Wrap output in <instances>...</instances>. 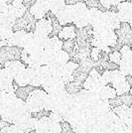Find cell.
<instances>
[{
    "instance_id": "6da1fadb",
    "label": "cell",
    "mask_w": 132,
    "mask_h": 133,
    "mask_svg": "<svg viewBox=\"0 0 132 133\" xmlns=\"http://www.w3.org/2000/svg\"><path fill=\"white\" fill-rule=\"evenodd\" d=\"M36 22L37 20L35 19V17L26 10L25 14L20 18L15 19V21L12 25V30L13 32L17 31H25V32H31L33 33L36 30Z\"/></svg>"
},
{
    "instance_id": "7a4b0ae2",
    "label": "cell",
    "mask_w": 132,
    "mask_h": 133,
    "mask_svg": "<svg viewBox=\"0 0 132 133\" xmlns=\"http://www.w3.org/2000/svg\"><path fill=\"white\" fill-rule=\"evenodd\" d=\"M23 48L17 46H1L0 48V66H4L5 63L10 61L21 60V52Z\"/></svg>"
},
{
    "instance_id": "3957f363",
    "label": "cell",
    "mask_w": 132,
    "mask_h": 133,
    "mask_svg": "<svg viewBox=\"0 0 132 133\" xmlns=\"http://www.w3.org/2000/svg\"><path fill=\"white\" fill-rule=\"evenodd\" d=\"M117 41L116 44L118 46H128L131 47L132 45V29L131 25L127 22H120V26L118 29L114 30Z\"/></svg>"
},
{
    "instance_id": "277c9868",
    "label": "cell",
    "mask_w": 132,
    "mask_h": 133,
    "mask_svg": "<svg viewBox=\"0 0 132 133\" xmlns=\"http://www.w3.org/2000/svg\"><path fill=\"white\" fill-rule=\"evenodd\" d=\"M117 13L118 20L120 22H127L132 24V3L128 1H122L117 4Z\"/></svg>"
},
{
    "instance_id": "5b68a950",
    "label": "cell",
    "mask_w": 132,
    "mask_h": 133,
    "mask_svg": "<svg viewBox=\"0 0 132 133\" xmlns=\"http://www.w3.org/2000/svg\"><path fill=\"white\" fill-rule=\"evenodd\" d=\"M112 111L119 117L121 121L123 122L126 126L132 127V109L131 107L126 105H120L111 108Z\"/></svg>"
},
{
    "instance_id": "8992f818",
    "label": "cell",
    "mask_w": 132,
    "mask_h": 133,
    "mask_svg": "<svg viewBox=\"0 0 132 133\" xmlns=\"http://www.w3.org/2000/svg\"><path fill=\"white\" fill-rule=\"evenodd\" d=\"M55 16L57 17L58 21L60 22V24L62 26L71 25V24H72L74 16H75V13H74V6L66 5L65 8H64L63 10H61L58 14H56Z\"/></svg>"
},
{
    "instance_id": "52a82bcc",
    "label": "cell",
    "mask_w": 132,
    "mask_h": 133,
    "mask_svg": "<svg viewBox=\"0 0 132 133\" xmlns=\"http://www.w3.org/2000/svg\"><path fill=\"white\" fill-rule=\"evenodd\" d=\"M102 23L104 24L109 30H115L120 26V21L118 20V17L116 13L106 10L102 13Z\"/></svg>"
},
{
    "instance_id": "ba28073f",
    "label": "cell",
    "mask_w": 132,
    "mask_h": 133,
    "mask_svg": "<svg viewBox=\"0 0 132 133\" xmlns=\"http://www.w3.org/2000/svg\"><path fill=\"white\" fill-rule=\"evenodd\" d=\"M28 11L30 12L36 20H39V19H42L46 16L47 12L49 11V7L47 5H45L43 3H40V2H36L33 6H31Z\"/></svg>"
},
{
    "instance_id": "9c48e42d",
    "label": "cell",
    "mask_w": 132,
    "mask_h": 133,
    "mask_svg": "<svg viewBox=\"0 0 132 133\" xmlns=\"http://www.w3.org/2000/svg\"><path fill=\"white\" fill-rule=\"evenodd\" d=\"M102 13L100 10L96 8H90L88 9V24L93 27L97 26L99 24H102Z\"/></svg>"
},
{
    "instance_id": "30bf717a",
    "label": "cell",
    "mask_w": 132,
    "mask_h": 133,
    "mask_svg": "<svg viewBox=\"0 0 132 133\" xmlns=\"http://www.w3.org/2000/svg\"><path fill=\"white\" fill-rule=\"evenodd\" d=\"M3 68H5L6 70H8L9 72H11L13 78H15L17 75H19L26 68V66H25V64H23L22 62L19 60V61L7 62V63H5V65H4Z\"/></svg>"
},
{
    "instance_id": "8fae6325",
    "label": "cell",
    "mask_w": 132,
    "mask_h": 133,
    "mask_svg": "<svg viewBox=\"0 0 132 133\" xmlns=\"http://www.w3.org/2000/svg\"><path fill=\"white\" fill-rule=\"evenodd\" d=\"M57 37L62 41H65V40L68 39H75V37H76V27L72 24L63 26Z\"/></svg>"
},
{
    "instance_id": "7c38bea8",
    "label": "cell",
    "mask_w": 132,
    "mask_h": 133,
    "mask_svg": "<svg viewBox=\"0 0 132 133\" xmlns=\"http://www.w3.org/2000/svg\"><path fill=\"white\" fill-rule=\"evenodd\" d=\"M39 88V87H38ZM36 87H33L31 84H27L25 87H18L17 89H14V95L16 96L17 98L21 99L22 101H26L29 96V94L31 91H33L34 89H36Z\"/></svg>"
},
{
    "instance_id": "4fadbf2b",
    "label": "cell",
    "mask_w": 132,
    "mask_h": 133,
    "mask_svg": "<svg viewBox=\"0 0 132 133\" xmlns=\"http://www.w3.org/2000/svg\"><path fill=\"white\" fill-rule=\"evenodd\" d=\"M62 44H63V41L59 39L57 36H55V37H50L43 49L46 52L55 53V52L62 49Z\"/></svg>"
},
{
    "instance_id": "5bb4252c",
    "label": "cell",
    "mask_w": 132,
    "mask_h": 133,
    "mask_svg": "<svg viewBox=\"0 0 132 133\" xmlns=\"http://www.w3.org/2000/svg\"><path fill=\"white\" fill-rule=\"evenodd\" d=\"M26 8L24 7L22 3H15V2H12L11 4H9V8H8V13L11 15L14 19L17 18H20L22 17L25 12H26Z\"/></svg>"
},
{
    "instance_id": "9a60e30c",
    "label": "cell",
    "mask_w": 132,
    "mask_h": 133,
    "mask_svg": "<svg viewBox=\"0 0 132 133\" xmlns=\"http://www.w3.org/2000/svg\"><path fill=\"white\" fill-rule=\"evenodd\" d=\"M97 94H98L99 98L102 100H107L117 95L115 89H113V87H111L109 84L103 85L102 88H100V89L97 90Z\"/></svg>"
},
{
    "instance_id": "2e32d148",
    "label": "cell",
    "mask_w": 132,
    "mask_h": 133,
    "mask_svg": "<svg viewBox=\"0 0 132 133\" xmlns=\"http://www.w3.org/2000/svg\"><path fill=\"white\" fill-rule=\"evenodd\" d=\"M36 30L49 35L52 32V25H51V21H50L49 18L44 17L42 19L37 20V22H36Z\"/></svg>"
},
{
    "instance_id": "e0dca14e",
    "label": "cell",
    "mask_w": 132,
    "mask_h": 133,
    "mask_svg": "<svg viewBox=\"0 0 132 133\" xmlns=\"http://www.w3.org/2000/svg\"><path fill=\"white\" fill-rule=\"evenodd\" d=\"M111 85L113 87V89H115L117 95H120V94H123L125 92H128L129 90H131V85H129L125 82V78L114 82V83H111Z\"/></svg>"
},
{
    "instance_id": "ac0fdd59",
    "label": "cell",
    "mask_w": 132,
    "mask_h": 133,
    "mask_svg": "<svg viewBox=\"0 0 132 133\" xmlns=\"http://www.w3.org/2000/svg\"><path fill=\"white\" fill-rule=\"evenodd\" d=\"M64 89L68 94H76L77 92H80L82 89H83V84L77 83L76 81H72V82L65 83Z\"/></svg>"
},
{
    "instance_id": "d6986e66",
    "label": "cell",
    "mask_w": 132,
    "mask_h": 133,
    "mask_svg": "<svg viewBox=\"0 0 132 133\" xmlns=\"http://www.w3.org/2000/svg\"><path fill=\"white\" fill-rule=\"evenodd\" d=\"M48 39H49L48 34L43 33V32L38 31V30H35V31L33 32L34 43H36V44L39 45V46H40V47H42V48H44V46L46 45Z\"/></svg>"
},
{
    "instance_id": "ffe728a7",
    "label": "cell",
    "mask_w": 132,
    "mask_h": 133,
    "mask_svg": "<svg viewBox=\"0 0 132 133\" xmlns=\"http://www.w3.org/2000/svg\"><path fill=\"white\" fill-rule=\"evenodd\" d=\"M49 123L50 119L48 116L43 117L41 119H39L35 123V130L37 133H44L47 132L49 129Z\"/></svg>"
},
{
    "instance_id": "44dd1931",
    "label": "cell",
    "mask_w": 132,
    "mask_h": 133,
    "mask_svg": "<svg viewBox=\"0 0 132 133\" xmlns=\"http://www.w3.org/2000/svg\"><path fill=\"white\" fill-rule=\"evenodd\" d=\"M67 4L65 3V0H50L49 3V10L54 15L58 14L61 10L65 8Z\"/></svg>"
},
{
    "instance_id": "7402d4cb",
    "label": "cell",
    "mask_w": 132,
    "mask_h": 133,
    "mask_svg": "<svg viewBox=\"0 0 132 133\" xmlns=\"http://www.w3.org/2000/svg\"><path fill=\"white\" fill-rule=\"evenodd\" d=\"M51 69V72H52V76H59L61 77L64 72V66L65 64L60 63L58 61H54L53 63H51L50 65H48Z\"/></svg>"
},
{
    "instance_id": "603a6c76",
    "label": "cell",
    "mask_w": 132,
    "mask_h": 133,
    "mask_svg": "<svg viewBox=\"0 0 132 133\" xmlns=\"http://www.w3.org/2000/svg\"><path fill=\"white\" fill-rule=\"evenodd\" d=\"M102 40L104 41V43L106 44V46H108V47H113V46L116 44V41H117V37H116L115 33H114V30H108V31L103 35Z\"/></svg>"
},
{
    "instance_id": "cb8c5ba5",
    "label": "cell",
    "mask_w": 132,
    "mask_h": 133,
    "mask_svg": "<svg viewBox=\"0 0 132 133\" xmlns=\"http://www.w3.org/2000/svg\"><path fill=\"white\" fill-rule=\"evenodd\" d=\"M14 81V78L11 75V72L8 70H6L5 68H2L0 70V82L1 84H8V83H12Z\"/></svg>"
},
{
    "instance_id": "d4e9b609",
    "label": "cell",
    "mask_w": 132,
    "mask_h": 133,
    "mask_svg": "<svg viewBox=\"0 0 132 133\" xmlns=\"http://www.w3.org/2000/svg\"><path fill=\"white\" fill-rule=\"evenodd\" d=\"M75 46H76L75 39L65 40V41H63V44H62V50L68 53L69 56L71 57L74 53V50H75Z\"/></svg>"
},
{
    "instance_id": "484cf974",
    "label": "cell",
    "mask_w": 132,
    "mask_h": 133,
    "mask_svg": "<svg viewBox=\"0 0 132 133\" xmlns=\"http://www.w3.org/2000/svg\"><path fill=\"white\" fill-rule=\"evenodd\" d=\"M56 101H57V99L52 94H47V95H46V97H45L44 99V102H43V108L46 109V110L52 111L56 105Z\"/></svg>"
},
{
    "instance_id": "4316f807",
    "label": "cell",
    "mask_w": 132,
    "mask_h": 133,
    "mask_svg": "<svg viewBox=\"0 0 132 133\" xmlns=\"http://www.w3.org/2000/svg\"><path fill=\"white\" fill-rule=\"evenodd\" d=\"M23 49H24V51H25L29 56H34V55H36L39 51L42 50L43 48H42V47H40V46L37 45L36 43L32 42V43L28 44L27 46H25Z\"/></svg>"
},
{
    "instance_id": "83f0119b",
    "label": "cell",
    "mask_w": 132,
    "mask_h": 133,
    "mask_svg": "<svg viewBox=\"0 0 132 133\" xmlns=\"http://www.w3.org/2000/svg\"><path fill=\"white\" fill-rule=\"evenodd\" d=\"M54 55H55V61H58L60 63H63V64H66L67 62H69V59H70L69 54L66 53L65 51H63L62 49L55 52Z\"/></svg>"
},
{
    "instance_id": "f1b7e54d",
    "label": "cell",
    "mask_w": 132,
    "mask_h": 133,
    "mask_svg": "<svg viewBox=\"0 0 132 133\" xmlns=\"http://www.w3.org/2000/svg\"><path fill=\"white\" fill-rule=\"evenodd\" d=\"M85 5H87V7H88V9H90V8H96V9L100 10L101 12H104L107 10L104 6H102L101 4H100L99 0H88V1H85Z\"/></svg>"
},
{
    "instance_id": "f546056e",
    "label": "cell",
    "mask_w": 132,
    "mask_h": 133,
    "mask_svg": "<svg viewBox=\"0 0 132 133\" xmlns=\"http://www.w3.org/2000/svg\"><path fill=\"white\" fill-rule=\"evenodd\" d=\"M50 112L51 110H46V109H41V110L39 111H35V112H31V117L34 118V119H36V120H39V119H41V118H43V117H46V116H49Z\"/></svg>"
},
{
    "instance_id": "4dcf8cb0",
    "label": "cell",
    "mask_w": 132,
    "mask_h": 133,
    "mask_svg": "<svg viewBox=\"0 0 132 133\" xmlns=\"http://www.w3.org/2000/svg\"><path fill=\"white\" fill-rule=\"evenodd\" d=\"M108 59H109V61L119 65L121 60V54L118 51H112V52H110L109 54H108Z\"/></svg>"
},
{
    "instance_id": "1f68e13d",
    "label": "cell",
    "mask_w": 132,
    "mask_h": 133,
    "mask_svg": "<svg viewBox=\"0 0 132 133\" xmlns=\"http://www.w3.org/2000/svg\"><path fill=\"white\" fill-rule=\"evenodd\" d=\"M1 131H3V132L5 133H24V131H23L22 129L19 127V126H17L16 124H14V123H12L9 127L2 129Z\"/></svg>"
},
{
    "instance_id": "d6a6232c",
    "label": "cell",
    "mask_w": 132,
    "mask_h": 133,
    "mask_svg": "<svg viewBox=\"0 0 132 133\" xmlns=\"http://www.w3.org/2000/svg\"><path fill=\"white\" fill-rule=\"evenodd\" d=\"M48 131L50 133H60L61 132V124L59 122H55L50 120L49 123V129Z\"/></svg>"
},
{
    "instance_id": "836d02e7",
    "label": "cell",
    "mask_w": 132,
    "mask_h": 133,
    "mask_svg": "<svg viewBox=\"0 0 132 133\" xmlns=\"http://www.w3.org/2000/svg\"><path fill=\"white\" fill-rule=\"evenodd\" d=\"M112 79V75H111V71H105L102 75H101V81L104 85H107L108 83H111Z\"/></svg>"
},
{
    "instance_id": "e575fe53",
    "label": "cell",
    "mask_w": 132,
    "mask_h": 133,
    "mask_svg": "<svg viewBox=\"0 0 132 133\" xmlns=\"http://www.w3.org/2000/svg\"><path fill=\"white\" fill-rule=\"evenodd\" d=\"M49 119L50 120H52V121H55V122H62L64 121V119H63V115L60 114V113H58V112H55V111H51L49 114Z\"/></svg>"
},
{
    "instance_id": "d590c367",
    "label": "cell",
    "mask_w": 132,
    "mask_h": 133,
    "mask_svg": "<svg viewBox=\"0 0 132 133\" xmlns=\"http://www.w3.org/2000/svg\"><path fill=\"white\" fill-rule=\"evenodd\" d=\"M103 66L105 68L106 71H115V70H118V69H119V65H118V64H115V63L109 61V60L107 62H105V64L103 65Z\"/></svg>"
},
{
    "instance_id": "8d00e7d4",
    "label": "cell",
    "mask_w": 132,
    "mask_h": 133,
    "mask_svg": "<svg viewBox=\"0 0 132 133\" xmlns=\"http://www.w3.org/2000/svg\"><path fill=\"white\" fill-rule=\"evenodd\" d=\"M99 49L96 48V47H93L91 50H90V53H89V58L93 60V61L96 62L97 61V58H98V54H99Z\"/></svg>"
},
{
    "instance_id": "74e56055",
    "label": "cell",
    "mask_w": 132,
    "mask_h": 133,
    "mask_svg": "<svg viewBox=\"0 0 132 133\" xmlns=\"http://www.w3.org/2000/svg\"><path fill=\"white\" fill-rule=\"evenodd\" d=\"M35 3H36V0H23L22 1V4L24 5V7H25L27 10L31 6H33Z\"/></svg>"
},
{
    "instance_id": "f35d334b",
    "label": "cell",
    "mask_w": 132,
    "mask_h": 133,
    "mask_svg": "<svg viewBox=\"0 0 132 133\" xmlns=\"http://www.w3.org/2000/svg\"><path fill=\"white\" fill-rule=\"evenodd\" d=\"M9 5L7 3H0V14L2 13H7L8 12Z\"/></svg>"
},
{
    "instance_id": "ab89813d",
    "label": "cell",
    "mask_w": 132,
    "mask_h": 133,
    "mask_svg": "<svg viewBox=\"0 0 132 133\" xmlns=\"http://www.w3.org/2000/svg\"><path fill=\"white\" fill-rule=\"evenodd\" d=\"M100 4L102 6H104L106 9H108L110 6L112 5V0H99Z\"/></svg>"
},
{
    "instance_id": "60d3db41",
    "label": "cell",
    "mask_w": 132,
    "mask_h": 133,
    "mask_svg": "<svg viewBox=\"0 0 132 133\" xmlns=\"http://www.w3.org/2000/svg\"><path fill=\"white\" fill-rule=\"evenodd\" d=\"M81 1H83V0H65V3L67 5H74V4H76L77 2H81Z\"/></svg>"
},
{
    "instance_id": "b9f144b4",
    "label": "cell",
    "mask_w": 132,
    "mask_h": 133,
    "mask_svg": "<svg viewBox=\"0 0 132 133\" xmlns=\"http://www.w3.org/2000/svg\"><path fill=\"white\" fill-rule=\"evenodd\" d=\"M125 77V82H126L129 85H132V76L131 75H126L124 76Z\"/></svg>"
},
{
    "instance_id": "7bdbcfd3",
    "label": "cell",
    "mask_w": 132,
    "mask_h": 133,
    "mask_svg": "<svg viewBox=\"0 0 132 133\" xmlns=\"http://www.w3.org/2000/svg\"><path fill=\"white\" fill-rule=\"evenodd\" d=\"M36 2H40V3H43L45 5H47L49 7V3H50V0H36Z\"/></svg>"
},
{
    "instance_id": "ee69618b",
    "label": "cell",
    "mask_w": 132,
    "mask_h": 133,
    "mask_svg": "<svg viewBox=\"0 0 132 133\" xmlns=\"http://www.w3.org/2000/svg\"><path fill=\"white\" fill-rule=\"evenodd\" d=\"M26 133H37V132H36V130H35V129H32V130H30L29 132H26Z\"/></svg>"
},
{
    "instance_id": "f6af8a7d",
    "label": "cell",
    "mask_w": 132,
    "mask_h": 133,
    "mask_svg": "<svg viewBox=\"0 0 132 133\" xmlns=\"http://www.w3.org/2000/svg\"><path fill=\"white\" fill-rule=\"evenodd\" d=\"M44 133H50L49 131H47V132H44Z\"/></svg>"
},
{
    "instance_id": "bcb514c9",
    "label": "cell",
    "mask_w": 132,
    "mask_h": 133,
    "mask_svg": "<svg viewBox=\"0 0 132 133\" xmlns=\"http://www.w3.org/2000/svg\"><path fill=\"white\" fill-rule=\"evenodd\" d=\"M83 1H84V2H85V1H88V0H83Z\"/></svg>"
},
{
    "instance_id": "7dc6e473",
    "label": "cell",
    "mask_w": 132,
    "mask_h": 133,
    "mask_svg": "<svg viewBox=\"0 0 132 133\" xmlns=\"http://www.w3.org/2000/svg\"><path fill=\"white\" fill-rule=\"evenodd\" d=\"M74 133H76V132H74Z\"/></svg>"
}]
</instances>
